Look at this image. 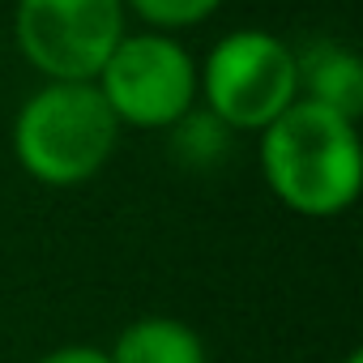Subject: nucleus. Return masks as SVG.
Returning a JSON list of instances; mask_svg holds the SVG:
<instances>
[{
    "label": "nucleus",
    "instance_id": "8",
    "mask_svg": "<svg viewBox=\"0 0 363 363\" xmlns=\"http://www.w3.org/2000/svg\"><path fill=\"white\" fill-rule=\"evenodd\" d=\"M223 5L227 0H124V13H133L141 22V30L179 35V30L210 22Z\"/></svg>",
    "mask_w": 363,
    "mask_h": 363
},
{
    "label": "nucleus",
    "instance_id": "6",
    "mask_svg": "<svg viewBox=\"0 0 363 363\" xmlns=\"http://www.w3.org/2000/svg\"><path fill=\"white\" fill-rule=\"evenodd\" d=\"M295 69H299V99L320 103L346 120L363 116V69L354 48L337 39H316L312 48L295 52Z\"/></svg>",
    "mask_w": 363,
    "mask_h": 363
},
{
    "label": "nucleus",
    "instance_id": "7",
    "mask_svg": "<svg viewBox=\"0 0 363 363\" xmlns=\"http://www.w3.org/2000/svg\"><path fill=\"white\" fill-rule=\"evenodd\" d=\"M107 363H210L206 337L179 316H137L107 346Z\"/></svg>",
    "mask_w": 363,
    "mask_h": 363
},
{
    "label": "nucleus",
    "instance_id": "5",
    "mask_svg": "<svg viewBox=\"0 0 363 363\" xmlns=\"http://www.w3.org/2000/svg\"><path fill=\"white\" fill-rule=\"evenodd\" d=\"M124 0H18L13 43L43 82H94L128 35Z\"/></svg>",
    "mask_w": 363,
    "mask_h": 363
},
{
    "label": "nucleus",
    "instance_id": "1",
    "mask_svg": "<svg viewBox=\"0 0 363 363\" xmlns=\"http://www.w3.org/2000/svg\"><path fill=\"white\" fill-rule=\"evenodd\" d=\"M261 137V175L299 218H337L363 189L359 120L295 99Z\"/></svg>",
    "mask_w": 363,
    "mask_h": 363
},
{
    "label": "nucleus",
    "instance_id": "10",
    "mask_svg": "<svg viewBox=\"0 0 363 363\" xmlns=\"http://www.w3.org/2000/svg\"><path fill=\"white\" fill-rule=\"evenodd\" d=\"M346 363H363V354H359V350H350V354H346Z\"/></svg>",
    "mask_w": 363,
    "mask_h": 363
},
{
    "label": "nucleus",
    "instance_id": "9",
    "mask_svg": "<svg viewBox=\"0 0 363 363\" xmlns=\"http://www.w3.org/2000/svg\"><path fill=\"white\" fill-rule=\"evenodd\" d=\"M39 363H107V350H99V346H86V342H69V346H56V350H48Z\"/></svg>",
    "mask_w": 363,
    "mask_h": 363
},
{
    "label": "nucleus",
    "instance_id": "3",
    "mask_svg": "<svg viewBox=\"0 0 363 363\" xmlns=\"http://www.w3.org/2000/svg\"><path fill=\"white\" fill-rule=\"evenodd\" d=\"M295 99V48L274 30H231L197 65V103L227 133H265Z\"/></svg>",
    "mask_w": 363,
    "mask_h": 363
},
{
    "label": "nucleus",
    "instance_id": "2",
    "mask_svg": "<svg viewBox=\"0 0 363 363\" xmlns=\"http://www.w3.org/2000/svg\"><path fill=\"white\" fill-rule=\"evenodd\" d=\"M120 124L94 82H43L13 116V158L48 189H77L94 179L116 145Z\"/></svg>",
    "mask_w": 363,
    "mask_h": 363
},
{
    "label": "nucleus",
    "instance_id": "4",
    "mask_svg": "<svg viewBox=\"0 0 363 363\" xmlns=\"http://www.w3.org/2000/svg\"><path fill=\"white\" fill-rule=\"evenodd\" d=\"M120 128H175L197 111V60L175 35L128 30L94 77Z\"/></svg>",
    "mask_w": 363,
    "mask_h": 363
}]
</instances>
